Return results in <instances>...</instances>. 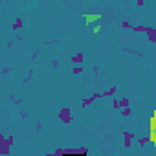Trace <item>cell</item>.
Masks as SVG:
<instances>
[{"label":"cell","mask_w":156,"mask_h":156,"mask_svg":"<svg viewBox=\"0 0 156 156\" xmlns=\"http://www.w3.org/2000/svg\"><path fill=\"white\" fill-rule=\"evenodd\" d=\"M116 92H118V86L112 84L110 88H107V90L103 92V97H112V96H116Z\"/></svg>","instance_id":"cell-6"},{"label":"cell","mask_w":156,"mask_h":156,"mask_svg":"<svg viewBox=\"0 0 156 156\" xmlns=\"http://www.w3.org/2000/svg\"><path fill=\"white\" fill-rule=\"evenodd\" d=\"M52 66H55V68H57V66H59V61H57V59H53V61H52Z\"/></svg>","instance_id":"cell-26"},{"label":"cell","mask_w":156,"mask_h":156,"mask_svg":"<svg viewBox=\"0 0 156 156\" xmlns=\"http://www.w3.org/2000/svg\"><path fill=\"white\" fill-rule=\"evenodd\" d=\"M31 77H33V70H30V72H28V75L22 79V84H28V83L31 81Z\"/></svg>","instance_id":"cell-14"},{"label":"cell","mask_w":156,"mask_h":156,"mask_svg":"<svg viewBox=\"0 0 156 156\" xmlns=\"http://www.w3.org/2000/svg\"><path fill=\"white\" fill-rule=\"evenodd\" d=\"M11 28H13V31H18V30H22V28H24V20H22L20 17H17V18H15V22H13V26H11Z\"/></svg>","instance_id":"cell-7"},{"label":"cell","mask_w":156,"mask_h":156,"mask_svg":"<svg viewBox=\"0 0 156 156\" xmlns=\"http://www.w3.org/2000/svg\"><path fill=\"white\" fill-rule=\"evenodd\" d=\"M145 35H147V39H149L151 42H154V44H156V28H151V26H147V30H145Z\"/></svg>","instance_id":"cell-5"},{"label":"cell","mask_w":156,"mask_h":156,"mask_svg":"<svg viewBox=\"0 0 156 156\" xmlns=\"http://www.w3.org/2000/svg\"><path fill=\"white\" fill-rule=\"evenodd\" d=\"M59 119H61L62 123H72V121H74V112H72L68 107H64V108L59 110Z\"/></svg>","instance_id":"cell-2"},{"label":"cell","mask_w":156,"mask_h":156,"mask_svg":"<svg viewBox=\"0 0 156 156\" xmlns=\"http://www.w3.org/2000/svg\"><path fill=\"white\" fill-rule=\"evenodd\" d=\"M123 140H125V143H123V145L129 149V147L132 145V140H134V134H132V132H129V130H125V132H123Z\"/></svg>","instance_id":"cell-4"},{"label":"cell","mask_w":156,"mask_h":156,"mask_svg":"<svg viewBox=\"0 0 156 156\" xmlns=\"http://www.w3.org/2000/svg\"><path fill=\"white\" fill-rule=\"evenodd\" d=\"M20 118H22V119L28 118V112H26V110H20Z\"/></svg>","instance_id":"cell-24"},{"label":"cell","mask_w":156,"mask_h":156,"mask_svg":"<svg viewBox=\"0 0 156 156\" xmlns=\"http://www.w3.org/2000/svg\"><path fill=\"white\" fill-rule=\"evenodd\" d=\"M44 46H52V44H59V39H52V40H44Z\"/></svg>","instance_id":"cell-17"},{"label":"cell","mask_w":156,"mask_h":156,"mask_svg":"<svg viewBox=\"0 0 156 156\" xmlns=\"http://www.w3.org/2000/svg\"><path fill=\"white\" fill-rule=\"evenodd\" d=\"M70 61H72L74 64H83V61H84V55H83V53H74V55L70 57Z\"/></svg>","instance_id":"cell-8"},{"label":"cell","mask_w":156,"mask_h":156,"mask_svg":"<svg viewBox=\"0 0 156 156\" xmlns=\"http://www.w3.org/2000/svg\"><path fill=\"white\" fill-rule=\"evenodd\" d=\"M74 74H77V75H79V74H83V66H81V64H75V68H74Z\"/></svg>","instance_id":"cell-19"},{"label":"cell","mask_w":156,"mask_h":156,"mask_svg":"<svg viewBox=\"0 0 156 156\" xmlns=\"http://www.w3.org/2000/svg\"><path fill=\"white\" fill-rule=\"evenodd\" d=\"M119 105H121V108H123V107H129V105H130V99H129V97H121V99H119Z\"/></svg>","instance_id":"cell-16"},{"label":"cell","mask_w":156,"mask_h":156,"mask_svg":"<svg viewBox=\"0 0 156 156\" xmlns=\"http://www.w3.org/2000/svg\"><path fill=\"white\" fill-rule=\"evenodd\" d=\"M37 57H39V50H35V52L31 53V61H37Z\"/></svg>","instance_id":"cell-22"},{"label":"cell","mask_w":156,"mask_h":156,"mask_svg":"<svg viewBox=\"0 0 156 156\" xmlns=\"http://www.w3.org/2000/svg\"><path fill=\"white\" fill-rule=\"evenodd\" d=\"M121 28H123V30H132V24L125 20V22H121Z\"/></svg>","instance_id":"cell-18"},{"label":"cell","mask_w":156,"mask_h":156,"mask_svg":"<svg viewBox=\"0 0 156 156\" xmlns=\"http://www.w3.org/2000/svg\"><path fill=\"white\" fill-rule=\"evenodd\" d=\"M9 101L15 103V105H22V101H24V99H22V97H15V94H11L9 96Z\"/></svg>","instance_id":"cell-11"},{"label":"cell","mask_w":156,"mask_h":156,"mask_svg":"<svg viewBox=\"0 0 156 156\" xmlns=\"http://www.w3.org/2000/svg\"><path fill=\"white\" fill-rule=\"evenodd\" d=\"M35 130H37V132L42 130V121H37V123H35Z\"/></svg>","instance_id":"cell-20"},{"label":"cell","mask_w":156,"mask_h":156,"mask_svg":"<svg viewBox=\"0 0 156 156\" xmlns=\"http://www.w3.org/2000/svg\"><path fill=\"white\" fill-rule=\"evenodd\" d=\"M147 142H151V136H143V138H140V140H138L140 147H145V145H147Z\"/></svg>","instance_id":"cell-13"},{"label":"cell","mask_w":156,"mask_h":156,"mask_svg":"<svg viewBox=\"0 0 156 156\" xmlns=\"http://www.w3.org/2000/svg\"><path fill=\"white\" fill-rule=\"evenodd\" d=\"M15 143V138L13 136H4L0 134V154L2 156H8L9 154V147Z\"/></svg>","instance_id":"cell-1"},{"label":"cell","mask_w":156,"mask_h":156,"mask_svg":"<svg viewBox=\"0 0 156 156\" xmlns=\"http://www.w3.org/2000/svg\"><path fill=\"white\" fill-rule=\"evenodd\" d=\"M97 97H103V94L96 92V94H92L90 97H84V99L81 101V107H83V108H88V107H90V105H92V103H94V101H96Z\"/></svg>","instance_id":"cell-3"},{"label":"cell","mask_w":156,"mask_h":156,"mask_svg":"<svg viewBox=\"0 0 156 156\" xmlns=\"http://www.w3.org/2000/svg\"><path fill=\"white\" fill-rule=\"evenodd\" d=\"M145 30H147V26H132V31H134V33H145Z\"/></svg>","instance_id":"cell-10"},{"label":"cell","mask_w":156,"mask_h":156,"mask_svg":"<svg viewBox=\"0 0 156 156\" xmlns=\"http://www.w3.org/2000/svg\"><path fill=\"white\" fill-rule=\"evenodd\" d=\"M99 18H101V15H84L86 24H92V22H96V20H99Z\"/></svg>","instance_id":"cell-9"},{"label":"cell","mask_w":156,"mask_h":156,"mask_svg":"<svg viewBox=\"0 0 156 156\" xmlns=\"http://www.w3.org/2000/svg\"><path fill=\"white\" fill-rule=\"evenodd\" d=\"M99 31H101V24H97V26L92 28V33H99Z\"/></svg>","instance_id":"cell-21"},{"label":"cell","mask_w":156,"mask_h":156,"mask_svg":"<svg viewBox=\"0 0 156 156\" xmlns=\"http://www.w3.org/2000/svg\"><path fill=\"white\" fill-rule=\"evenodd\" d=\"M9 72H11V68H4V70H2V75H8Z\"/></svg>","instance_id":"cell-25"},{"label":"cell","mask_w":156,"mask_h":156,"mask_svg":"<svg viewBox=\"0 0 156 156\" xmlns=\"http://www.w3.org/2000/svg\"><path fill=\"white\" fill-rule=\"evenodd\" d=\"M112 108H114V110H121V105H119V99H118V97L112 99Z\"/></svg>","instance_id":"cell-15"},{"label":"cell","mask_w":156,"mask_h":156,"mask_svg":"<svg viewBox=\"0 0 156 156\" xmlns=\"http://www.w3.org/2000/svg\"><path fill=\"white\" fill-rule=\"evenodd\" d=\"M130 114H132V110H130V107H123V108H121V116H123V118H129Z\"/></svg>","instance_id":"cell-12"},{"label":"cell","mask_w":156,"mask_h":156,"mask_svg":"<svg viewBox=\"0 0 156 156\" xmlns=\"http://www.w3.org/2000/svg\"><path fill=\"white\" fill-rule=\"evenodd\" d=\"M151 2H152V0H151Z\"/></svg>","instance_id":"cell-27"},{"label":"cell","mask_w":156,"mask_h":156,"mask_svg":"<svg viewBox=\"0 0 156 156\" xmlns=\"http://www.w3.org/2000/svg\"><path fill=\"white\" fill-rule=\"evenodd\" d=\"M136 6H138V8H143V6H145V0H136Z\"/></svg>","instance_id":"cell-23"}]
</instances>
